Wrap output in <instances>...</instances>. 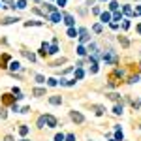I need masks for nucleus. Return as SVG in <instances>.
Masks as SVG:
<instances>
[{"label":"nucleus","mask_w":141,"mask_h":141,"mask_svg":"<svg viewBox=\"0 0 141 141\" xmlns=\"http://www.w3.org/2000/svg\"><path fill=\"white\" fill-rule=\"evenodd\" d=\"M8 60H9V57H8V55H4V57H2V60H0V68H8V66H6V62H8Z\"/></svg>","instance_id":"14"},{"label":"nucleus","mask_w":141,"mask_h":141,"mask_svg":"<svg viewBox=\"0 0 141 141\" xmlns=\"http://www.w3.org/2000/svg\"><path fill=\"white\" fill-rule=\"evenodd\" d=\"M119 41H120V43H122V47H128V45H130V41H128V40H126V38H124V36H119Z\"/></svg>","instance_id":"15"},{"label":"nucleus","mask_w":141,"mask_h":141,"mask_svg":"<svg viewBox=\"0 0 141 141\" xmlns=\"http://www.w3.org/2000/svg\"><path fill=\"white\" fill-rule=\"evenodd\" d=\"M137 32H139V34H141V25H139V26H137Z\"/></svg>","instance_id":"40"},{"label":"nucleus","mask_w":141,"mask_h":141,"mask_svg":"<svg viewBox=\"0 0 141 141\" xmlns=\"http://www.w3.org/2000/svg\"><path fill=\"white\" fill-rule=\"evenodd\" d=\"M57 2H58V6H64V4H66V0H57Z\"/></svg>","instance_id":"37"},{"label":"nucleus","mask_w":141,"mask_h":141,"mask_svg":"<svg viewBox=\"0 0 141 141\" xmlns=\"http://www.w3.org/2000/svg\"><path fill=\"white\" fill-rule=\"evenodd\" d=\"M89 51H92V53H96V45H94V43H90V47H89Z\"/></svg>","instance_id":"35"},{"label":"nucleus","mask_w":141,"mask_h":141,"mask_svg":"<svg viewBox=\"0 0 141 141\" xmlns=\"http://www.w3.org/2000/svg\"><path fill=\"white\" fill-rule=\"evenodd\" d=\"M62 19H64V23H66L68 26H72V25H74V17H72V15H64Z\"/></svg>","instance_id":"8"},{"label":"nucleus","mask_w":141,"mask_h":141,"mask_svg":"<svg viewBox=\"0 0 141 141\" xmlns=\"http://www.w3.org/2000/svg\"><path fill=\"white\" fill-rule=\"evenodd\" d=\"M77 53H79V55H81V57H83V55H85V53H87V49H85V47H83V45H79V47H77Z\"/></svg>","instance_id":"26"},{"label":"nucleus","mask_w":141,"mask_h":141,"mask_svg":"<svg viewBox=\"0 0 141 141\" xmlns=\"http://www.w3.org/2000/svg\"><path fill=\"white\" fill-rule=\"evenodd\" d=\"M94 32H102V25H94Z\"/></svg>","instance_id":"34"},{"label":"nucleus","mask_w":141,"mask_h":141,"mask_svg":"<svg viewBox=\"0 0 141 141\" xmlns=\"http://www.w3.org/2000/svg\"><path fill=\"white\" fill-rule=\"evenodd\" d=\"M4 141H13V137H11V135H6V137H4Z\"/></svg>","instance_id":"36"},{"label":"nucleus","mask_w":141,"mask_h":141,"mask_svg":"<svg viewBox=\"0 0 141 141\" xmlns=\"http://www.w3.org/2000/svg\"><path fill=\"white\" fill-rule=\"evenodd\" d=\"M109 21H111V15L107 11H104V13H102V23H109Z\"/></svg>","instance_id":"9"},{"label":"nucleus","mask_w":141,"mask_h":141,"mask_svg":"<svg viewBox=\"0 0 141 141\" xmlns=\"http://www.w3.org/2000/svg\"><path fill=\"white\" fill-rule=\"evenodd\" d=\"M109 8L113 9V11H117V9H119V2H115V0H113V2L109 4Z\"/></svg>","instance_id":"24"},{"label":"nucleus","mask_w":141,"mask_h":141,"mask_svg":"<svg viewBox=\"0 0 141 141\" xmlns=\"http://www.w3.org/2000/svg\"><path fill=\"white\" fill-rule=\"evenodd\" d=\"M113 21H120V13H119V11H115V15H113Z\"/></svg>","instance_id":"32"},{"label":"nucleus","mask_w":141,"mask_h":141,"mask_svg":"<svg viewBox=\"0 0 141 141\" xmlns=\"http://www.w3.org/2000/svg\"><path fill=\"white\" fill-rule=\"evenodd\" d=\"M43 124H45V117H40L38 119V128H43Z\"/></svg>","instance_id":"22"},{"label":"nucleus","mask_w":141,"mask_h":141,"mask_svg":"<svg viewBox=\"0 0 141 141\" xmlns=\"http://www.w3.org/2000/svg\"><path fill=\"white\" fill-rule=\"evenodd\" d=\"M79 34H81V41H89V32H87V28H81L79 30Z\"/></svg>","instance_id":"5"},{"label":"nucleus","mask_w":141,"mask_h":141,"mask_svg":"<svg viewBox=\"0 0 141 141\" xmlns=\"http://www.w3.org/2000/svg\"><path fill=\"white\" fill-rule=\"evenodd\" d=\"M36 81H38V83H45V77H43V75H36Z\"/></svg>","instance_id":"29"},{"label":"nucleus","mask_w":141,"mask_h":141,"mask_svg":"<svg viewBox=\"0 0 141 141\" xmlns=\"http://www.w3.org/2000/svg\"><path fill=\"white\" fill-rule=\"evenodd\" d=\"M45 124L49 126V128H55L57 126V119L53 115H45Z\"/></svg>","instance_id":"2"},{"label":"nucleus","mask_w":141,"mask_h":141,"mask_svg":"<svg viewBox=\"0 0 141 141\" xmlns=\"http://www.w3.org/2000/svg\"><path fill=\"white\" fill-rule=\"evenodd\" d=\"M23 55H25V57L28 58V60H32V62H34V60H36V57H34V55H32V53H28V51H23Z\"/></svg>","instance_id":"16"},{"label":"nucleus","mask_w":141,"mask_h":141,"mask_svg":"<svg viewBox=\"0 0 141 141\" xmlns=\"http://www.w3.org/2000/svg\"><path fill=\"white\" fill-rule=\"evenodd\" d=\"M115 141H122V132L117 128V134H115Z\"/></svg>","instance_id":"18"},{"label":"nucleus","mask_w":141,"mask_h":141,"mask_svg":"<svg viewBox=\"0 0 141 141\" xmlns=\"http://www.w3.org/2000/svg\"><path fill=\"white\" fill-rule=\"evenodd\" d=\"M21 141H28V139H21Z\"/></svg>","instance_id":"41"},{"label":"nucleus","mask_w":141,"mask_h":141,"mask_svg":"<svg viewBox=\"0 0 141 141\" xmlns=\"http://www.w3.org/2000/svg\"><path fill=\"white\" fill-rule=\"evenodd\" d=\"M111 141H115V139H111Z\"/></svg>","instance_id":"42"},{"label":"nucleus","mask_w":141,"mask_h":141,"mask_svg":"<svg viewBox=\"0 0 141 141\" xmlns=\"http://www.w3.org/2000/svg\"><path fill=\"white\" fill-rule=\"evenodd\" d=\"M135 15H141V8H135Z\"/></svg>","instance_id":"38"},{"label":"nucleus","mask_w":141,"mask_h":141,"mask_svg":"<svg viewBox=\"0 0 141 141\" xmlns=\"http://www.w3.org/2000/svg\"><path fill=\"white\" fill-rule=\"evenodd\" d=\"M2 102L9 105V104H15V98H13L11 94H4V96H2Z\"/></svg>","instance_id":"3"},{"label":"nucleus","mask_w":141,"mask_h":141,"mask_svg":"<svg viewBox=\"0 0 141 141\" xmlns=\"http://www.w3.org/2000/svg\"><path fill=\"white\" fill-rule=\"evenodd\" d=\"M94 109H96V113H98V115L104 113V107H102V105H94Z\"/></svg>","instance_id":"27"},{"label":"nucleus","mask_w":141,"mask_h":141,"mask_svg":"<svg viewBox=\"0 0 141 141\" xmlns=\"http://www.w3.org/2000/svg\"><path fill=\"white\" fill-rule=\"evenodd\" d=\"M49 102H51L53 105H58V104H62V98H60V96H51Z\"/></svg>","instance_id":"7"},{"label":"nucleus","mask_w":141,"mask_h":141,"mask_svg":"<svg viewBox=\"0 0 141 141\" xmlns=\"http://www.w3.org/2000/svg\"><path fill=\"white\" fill-rule=\"evenodd\" d=\"M68 36H70V38H75V36H77V30H75L74 26H70V28H68Z\"/></svg>","instance_id":"12"},{"label":"nucleus","mask_w":141,"mask_h":141,"mask_svg":"<svg viewBox=\"0 0 141 141\" xmlns=\"http://www.w3.org/2000/svg\"><path fill=\"white\" fill-rule=\"evenodd\" d=\"M4 2H8V4H13V0H4Z\"/></svg>","instance_id":"39"},{"label":"nucleus","mask_w":141,"mask_h":141,"mask_svg":"<svg viewBox=\"0 0 141 141\" xmlns=\"http://www.w3.org/2000/svg\"><path fill=\"white\" fill-rule=\"evenodd\" d=\"M15 8H19V9H25V8H26V2H25V0H19Z\"/></svg>","instance_id":"17"},{"label":"nucleus","mask_w":141,"mask_h":141,"mask_svg":"<svg viewBox=\"0 0 141 141\" xmlns=\"http://www.w3.org/2000/svg\"><path fill=\"white\" fill-rule=\"evenodd\" d=\"M70 117H72V120H74V122H77V124H81V122L85 120V117L81 115L79 111H72V113H70Z\"/></svg>","instance_id":"1"},{"label":"nucleus","mask_w":141,"mask_h":141,"mask_svg":"<svg viewBox=\"0 0 141 141\" xmlns=\"http://www.w3.org/2000/svg\"><path fill=\"white\" fill-rule=\"evenodd\" d=\"M64 139H66V141H75V135H74V134H68Z\"/></svg>","instance_id":"28"},{"label":"nucleus","mask_w":141,"mask_h":141,"mask_svg":"<svg viewBox=\"0 0 141 141\" xmlns=\"http://www.w3.org/2000/svg\"><path fill=\"white\" fill-rule=\"evenodd\" d=\"M19 134H21V135H26V134H28V126H21V128H19Z\"/></svg>","instance_id":"20"},{"label":"nucleus","mask_w":141,"mask_h":141,"mask_svg":"<svg viewBox=\"0 0 141 141\" xmlns=\"http://www.w3.org/2000/svg\"><path fill=\"white\" fill-rule=\"evenodd\" d=\"M47 53H49V55H55V53H58V45H57V43H53V45L49 47V51H47Z\"/></svg>","instance_id":"11"},{"label":"nucleus","mask_w":141,"mask_h":141,"mask_svg":"<svg viewBox=\"0 0 141 141\" xmlns=\"http://www.w3.org/2000/svg\"><path fill=\"white\" fill-rule=\"evenodd\" d=\"M55 141H64V135H62V134H57V135H55Z\"/></svg>","instance_id":"30"},{"label":"nucleus","mask_w":141,"mask_h":141,"mask_svg":"<svg viewBox=\"0 0 141 141\" xmlns=\"http://www.w3.org/2000/svg\"><path fill=\"white\" fill-rule=\"evenodd\" d=\"M17 21H19L17 17H6L4 21H0V23H2V25H11V23H17Z\"/></svg>","instance_id":"6"},{"label":"nucleus","mask_w":141,"mask_h":141,"mask_svg":"<svg viewBox=\"0 0 141 141\" xmlns=\"http://www.w3.org/2000/svg\"><path fill=\"white\" fill-rule=\"evenodd\" d=\"M32 94H34V96H43V94H45V89H34Z\"/></svg>","instance_id":"10"},{"label":"nucleus","mask_w":141,"mask_h":141,"mask_svg":"<svg viewBox=\"0 0 141 141\" xmlns=\"http://www.w3.org/2000/svg\"><path fill=\"white\" fill-rule=\"evenodd\" d=\"M64 62H66V58H60V60H57L53 66H60V64H64Z\"/></svg>","instance_id":"31"},{"label":"nucleus","mask_w":141,"mask_h":141,"mask_svg":"<svg viewBox=\"0 0 141 141\" xmlns=\"http://www.w3.org/2000/svg\"><path fill=\"white\" fill-rule=\"evenodd\" d=\"M47 83H49L51 87H55V85H57V79H47Z\"/></svg>","instance_id":"33"},{"label":"nucleus","mask_w":141,"mask_h":141,"mask_svg":"<svg viewBox=\"0 0 141 141\" xmlns=\"http://www.w3.org/2000/svg\"><path fill=\"white\" fill-rule=\"evenodd\" d=\"M124 13H126V15H132V13H134V9L130 8V6H124Z\"/></svg>","instance_id":"25"},{"label":"nucleus","mask_w":141,"mask_h":141,"mask_svg":"<svg viewBox=\"0 0 141 141\" xmlns=\"http://www.w3.org/2000/svg\"><path fill=\"white\" fill-rule=\"evenodd\" d=\"M34 25L40 26V25H41V21H28V23H25V26H34Z\"/></svg>","instance_id":"19"},{"label":"nucleus","mask_w":141,"mask_h":141,"mask_svg":"<svg viewBox=\"0 0 141 141\" xmlns=\"http://www.w3.org/2000/svg\"><path fill=\"white\" fill-rule=\"evenodd\" d=\"M9 68H11L13 72H17V70H21V64H19V62L15 60V62H11V64H9Z\"/></svg>","instance_id":"13"},{"label":"nucleus","mask_w":141,"mask_h":141,"mask_svg":"<svg viewBox=\"0 0 141 141\" xmlns=\"http://www.w3.org/2000/svg\"><path fill=\"white\" fill-rule=\"evenodd\" d=\"M113 113H115V115H120V113H122V105H115Z\"/></svg>","instance_id":"23"},{"label":"nucleus","mask_w":141,"mask_h":141,"mask_svg":"<svg viewBox=\"0 0 141 141\" xmlns=\"http://www.w3.org/2000/svg\"><path fill=\"white\" fill-rule=\"evenodd\" d=\"M49 19H51L53 23H60V21H62V15H60L58 11H55V13H51V15H49Z\"/></svg>","instance_id":"4"},{"label":"nucleus","mask_w":141,"mask_h":141,"mask_svg":"<svg viewBox=\"0 0 141 141\" xmlns=\"http://www.w3.org/2000/svg\"><path fill=\"white\" fill-rule=\"evenodd\" d=\"M83 75H85V74H83V70H81V68H77V72H75V79H81Z\"/></svg>","instance_id":"21"}]
</instances>
